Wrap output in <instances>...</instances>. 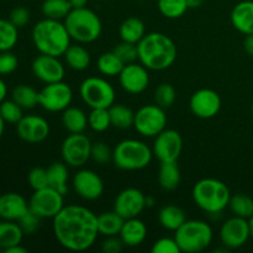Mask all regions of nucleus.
Returning <instances> with one entry per match:
<instances>
[{
	"label": "nucleus",
	"mask_w": 253,
	"mask_h": 253,
	"mask_svg": "<svg viewBox=\"0 0 253 253\" xmlns=\"http://www.w3.org/2000/svg\"><path fill=\"white\" fill-rule=\"evenodd\" d=\"M230 20L232 26L241 34H253V0H244L235 5Z\"/></svg>",
	"instance_id": "nucleus-23"
},
{
	"label": "nucleus",
	"mask_w": 253,
	"mask_h": 253,
	"mask_svg": "<svg viewBox=\"0 0 253 253\" xmlns=\"http://www.w3.org/2000/svg\"><path fill=\"white\" fill-rule=\"evenodd\" d=\"M229 208L236 216L245 217V219L253 216V199L242 193L231 195Z\"/></svg>",
	"instance_id": "nucleus-37"
},
{
	"label": "nucleus",
	"mask_w": 253,
	"mask_h": 253,
	"mask_svg": "<svg viewBox=\"0 0 253 253\" xmlns=\"http://www.w3.org/2000/svg\"><path fill=\"white\" fill-rule=\"evenodd\" d=\"M31 69L34 76L44 84L63 81L66 74V69L63 63L59 61V57L42 53L34 59Z\"/></svg>",
	"instance_id": "nucleus-20"
},
{
	"label": "nucleus",
	"mask_w": 253,
	"mask_h": 253,
	"mask_svg": "<svg viewBox=\"0 0 253 253\" xmlns=\"http://www.w3.org/2000/svg\"><path fill=\"white\" fill-rule=\"evenodd\" d=\"M12 100L16 101L24 110H30L39 105V91L26 84H20L11 93Z\"/></svg>",
	"instance_id": "nucleus-34"
},
{
	"label": "nucleus",
	"mask_w": 253,
	"mask_h": 253,
	"mask_svg": "<svg viewBox=\"0 0 253 253\" xmlns=\"http://www.w3.org/2000/svg\"><path fill=\"white\" fill-rule=\"evenodd\" d=\"M119 34H120L121 41L137 44L146 35L145 24H143L142 20L138 19V17H127V19L124 20L123 24L120 25Z\"/></svg>",
	"instance_id": "nucleus-28"
},
{
	"label": "nucleus",
	"mask_w": 253,
	"mask_h": 253,
	"mask_svg": "<svg viewBox=\"0 0 253 253\" xmlns=\"http://www.w3.org/2000/svg\"><path fill=\"white\" fill-rule=\"evenodd\" d=\"M152 253H180V249L178 246L174 237H161L153 244Z\"/></svg>",
	"instance_id": "nucleus-47"
},
{
	"label": "nucleus",
	"mask_w": 253,
	"mask_h": 253,
	"mask_svg": "<svg viewBox=\"0 0 253 253\" xmlns=\"http://www.w3.org/2000/svg\"><path fill=\"white\" fill-rule=\"evenodd\" d=\"M81 98L90 109H109L115 103V89L110 82L101 77H88L79 88Z\"/></svg>",
	"instance_id": "nucleus-8"
},
{
	"label": "nucleus",
	"mask_w": 253,
	"mask_h": 253,
	"mask_svg": "<svg viewBox=\"0 0 253 253\" xmlns=\"http://www.w3.org/2000/svg\"><path fill=\"white\" fill-rule=\"evenodd\" d=\"M180 169L177 162L161 163L160 172H158V183L160 187L166 192H172L179 187L180 183Z\"/></svg>",
	"instance_id": "nucleus-30"
},
{
	"label": "nucleus",
	"mask_w": 253,
	"mask_h": 253,
	"mask_svg": "<svg viewBox=\"0 0 253 253\" xmlns=\"http://www.w3.org/2000/svg\"><path fill=\"white\" fill-rule=\"evenodd\" d=\"M47 177H48V187L54 188L63 195L68 192L69 170L68 166L64 162H53L47 168Z\"/></svg>",
	"instance_id": "nucleus-29"
},
{
	"label": "nucleus",
	"mask_w": 253,
	"mask_h": 253,
	"mask_svg": "<svg viewBox=\"0 0 253 253\" xmlns=\"http://www.w3.org/2000/svg\"><path fill=\"white\" fill-rule=\"evenodd\" d=\"M124 244L120 237L109 236L101 244V250L105 253H119L123 250Z\"/></svg>",
	"instance_id": "nucleus-49"
},
{
	"label": "nucleus",
	"mask_w": 253,
	"mask_h": 253,
	"mask_svg": "<svg viewBox=\"0 0 253 253\" xmlns=\"http://www.w3.org/2000/svg\"><path fill=\"white\" fill-rule=\"evenodd\" d=\"M125 219L118 214L115 210L113 211H104L98 215V229L99 234L103 236H119Z\"/></svg>",
	"instance_id": "nucleus-31"
},
{
	"label": "nucleus",
	"mask_w": 253,
	"mask_h": 253,
	"mask_svg": "<svg viewBox=\"0 0 253 253\" xmlns=\"http://www.w3.org/2000/svg\"><path fill=\"white\" fill-rule=\"evenodd\" d=\"M189 108L193 115L199 119H212L221 109V98L212 89L203 88L190 96Z\"/></svg>",
	"instance_id": "nucleus-16"
},
{
	"label": "nucleus",
	"mask_w": 253,
	"mask_h": 253,
	"mask_svg": "<svg viewBox=\"0 0 253 253\" xmlns=\"http://www.w3.org/2000/svg\"><path fill=\"white\" fill-rule=\"evenodd\" d=\"M109 114H110L111 126L119 128V130H126V128L132 127L133 123H135V113L124 104L114 103L109 108Z\"/></svg>",
	"instance_id": "nucleus-32"
},
{
	"label": "nucleus",
	"mask_w": 253,
	"mask_h": 253,
	"mask_svg": "<svg viewBox=\"0 0 253 253\" xmlns=\"http://www.w3.org/2000/svg\"><path fill=\"white\" fill-rule=\"evenodd\" d=\"M19 41V29L9 19H0V52L11 51Z\"/></svg>",
	"instance_id": "nucleus-35"
},
{
	"label": "nucleus",
	"mask_w": 253,
	"mask_h": 253,
	"mask_svg": "<svg viewBox=\"0 0 253 253\" xmlns=\"http://www.w3.org/2000/svg\"><path fill=\"white\" fill-rule=\"evenodd\" d=\"M157 6L161 14L170 20L179 19L189 9L187 0H158Z\"/></svg>",
	"instance_id": "nucleus-38"
},
{
	"label": "nucleus",
	"mask_w": 253,
	"mask_h": 253,
	"mask_svg": "<svg viewBox=\"0 0 253 253\" xmlns=\"http://www.w3.org/2000/svg\"><path fill=\"white\" fill-rule=\"evenodd\" d=\"M30 210L29 203L19 193H5L0 195V219L19 221Z\"/></svg>",
	"instance_id": "nucleus-21"
},
{
	"label": "nucleus",
	"mask_w": 253,
	"mask_h": 253,
	"mask_svg": "<svg viewBox=\"0 0 253 253\" xmlns=\"http://www.w3.org/2000/svg\"><path fill=\"white\" fill-rule=\"evenodd\" d=\"M244 48L249 56L253 57V34L246 35L244 41Z\"/></svg>",
	"instance_id": "nucleus-50"
},
{
	"label": "nucleus",
	"mask_w": 253,
	"mask_h": 253,
	"mask_svg": "<svg viewBox=\"0 0 253 253\" xmlns=\"http://www.w3.org/2000/svg\"><path fill=\"white\" fill-rule=\"evenodd\" d=\"M24 235V231L17 221H0V250L5 252L10 247L20 245Z\"/></svg>",
	"instance_id": "nucleus-27"
},
{
	"label": "nucleus",
	"mask_w": 253,
	"mask_h": 253,
	"mask_svg": "<svg viewBox=\"0 0 253 253\" xmlns=\"http://www.w3.org/2000/svg\"><path fill=\"white\" fill-rule=\"evenodd\" d=\"M72 9L69 0H43L42 2V14L48 19L64 20Z\"/></svg>",
	"instance_id": "nucleus-36"
},
{
	"label": "nucleus",
	"mask_w": 253,
	"mask_h": 253,
	"mask_svg": "<svg viewBox=\"0 0 253 253\" xmlns=\"http://www.w3.org/2000/svg\"><path fill=\"white\" fill-rule=\"evenodd\" d=\"M174 239L180 252L198 253L211 245L214 239L212 227L203 220H187L174 231Z\"/></svg>",
	"instance_id": "nucleus-7"
},
{
	"label": "nucleus",
	"mask_w": 253,
	"mask_h": 253,
	"mask_svg": "<svg viewBox=\"0 0 253 253\" xmlns=\"http://www.w3.org/2000/svg\"><path fill=\"white\" fill-rule=\"evenodd\" d=\"M167 125L165 109L157 104H150L138 109L135 113L133 127L143 137H156Z\"/></svg>",
	"instance_id": "nucleus-9"
},
{
	"label": "nucleus",
	"mask_w": 253,
	"mask_h": 253,
	"mask_svg": "<svg viewBox=\"0 0 253 253\" xmlns=\"http://www.w3.org/2000/svg\"><path fill=\"white\" fill-rule=\"evenodd\" d=\"M96 67H98V71L103 76L119 77V74L121 73L123 68L125 67V63L119 58V56L115 52L110 51L104 52L103 54H100L98 62H96Z\"/></svg>",
	"instance_id": "nucleus-33"
},
{
	"label": "nucleus",
	"mask_w": 253,
	"mask_h": 253,
	"mask_svg": "<svg viewBox=\"0 0 253 253\" xmlns=\"http://www.w3.org/2000/svg\"><path fill=\"white\" fill-rule=\"evenodd\" d=\"M64 207V195L52 187L34 190L29 202L30 210L41 219H53Z\"/></svg>",
	"instance_id": "nucleus-11"
},
{
	"label": "nucleus",
	"mask_w": 253,
	"mask_h": 253,
	"mask_svg": "<svg viewBox=\"0 0 253 253\" xmlns=\"http://www.w3.org/2000/svg\"><path fill=\"white\" fill-rule=\"evenodd\" d=\"M219 236L225 249H240L251 239L249 219L236 216V215L234 217H230L220 227Z\"/></svg>",
	"instance_id": "nucleus-14"
},
{
	"label": "nucleus",
	"mask_w": 253,
	"mask_h": 253,
	"mask_svg": "<svg viewBox=\"0 0 253 253\" xmlns=\"http://www.w3.org/2000/svg\"><path fill=\"white\" fill-rule=\"evenodd\" d=\"M192 197L199 209L210 215H216L229 207L231 192L221 180L204 178L195 183Z\"/></svg>",
	"instance_id": "nucleus-4"
},
{
	"label": "nucleus",
	"mask_w": 253,
	"mask_h": 253,
	"mask_svg": "<svg viewBox=\"0 0 253 253\" xmlns=\"http://www.w3.org/2000/svg\"><path fill=\"white\" fill-rule=\"evenodd\" d=\"M158 221L163 229L168 231H175L187 221V214L182 208L177 205H165L158 212Z\"/></svg>",
	"instance_id": "nucleus-25"
},
{
	"label": "nucleus",
	"mask_w": 253,
	"mask_h": 253,
	"mask_svg": "<svg viewBox=\"0 0 253 253\" xmlns=\"http://www.w3.org/2000/svg\"><path fill=\"white\" fill-rule=\"evenodd\" d=\"M24 109L11 99V100H6L5 99L1 104H0V115L4 119L5 123L7 124H15L16 125L24 116Z\"/></svg>",
	"instance_id": "nucleus-41"
},
{
	"label": "nucleus",
	"mask_w": 253,
	"mask_h": 253,
	"mask_svg": "<svg viewBox=\"0 0 253 253\" xmlns=\"http://www.w3.org/2000/svg\"><path fill=\"white\" fill-rule=\"evenodd\" d=\"M63 57L67 66L71 69H73V71H85L90 66V53H89V51L85 47L82 46V43L71 44L67 48V51L64 52Z\"/></svg>",
	"instance_id": "nucleus-26"
},
{
	"label": "nucleus",
	"mask_w": 253,
	"mask_h": 253,
	"mask_svg": "<svg viewBox=\"0 0 253 253\" xmlns=\"http://www.w3.org/2000/svg\"><path fill=\"white\" fill-rule=\"evenodd\" d=\"M52 220L54 237L68 251H86L100 235L98 215L83 205H67Z\"/></svg>",
	"instance_id": "nucleus-1"
},
{
	"label": "nucleus",
	"mask_w": 253,
	"mask_h": 253,
	"mask_svg": "<svg viewBox=\"0 0 253 253\" xmlns=\"http://www.w3.org/2000/svg\"><path fill=\"white\" fill-rule=\"evenodd\" d=\"M72 7L73 9H78V7H85L88 4V0H69Z\"/></svg>",
	"instance_id": "nucleus-53"
},
{
	"label": "nucleus",
	"mask_w": 253,
	"mask_h": 253,
	"mask_svg": "<svg viewBox=\"0 0 253 253\" xmlns=\"http://www.w3.org/2000/svg\"><path fill=\"white\" fill-rule=\"evenodd\" d=\"M93 142L86 135L71 133L64 138L61 147L62 160L68 167L81 168L90 160Z\"/></svg>",
	"instance_id": "nucleus-10"
},
{
	"label": "nucleus",
	"mask_w": 253,
	"mask_h": 253,
	"mask_svg": "<svg viewBox=\"0 0 253 253\" xmlns=\"http://www.w3.org/2000/svg\"><path fill=\"white\" fill-rule=\"evenodd\" d=\"M152 158V148L136 138L120 141L113 150L114 165L121 170H141L150 165Z\"/></svg>",
	"instance_id": "nucleus-6"
},
{
	"label": "nucleus",
	"mask_w": 253,
	"mask_h": 253,
	"mask_svg": "<svg viewBox=\"0 0 253 253\" xmlns=\"http://www.w3.org/2000/svg\"><path fill=\"white\" fill-rule=\"evenodd\" d=\"M7 95V85L1 78H0V104L6 99Z\"/></svg>",
	"instance_id": "nucleus-51"
},
{
	"label": "nucleus",
	"mask_w": 253,
	"mask_h": 253,
	"mask_svg": "<svg viewBox=\"0 0 253 253\" xmlns=\"http://www.w3.org/2000/svg\"><path fill=\"white\" fill-rule=\"evenodd\" d=\"M48 121L39 115H25L16 124V132L22 141L27 143H40L49 135Z\"/></svg>",
	"instance_id": "nucleus-18"
},
{
	"label": "nucleus",
	"mask_w": 253,
	"mask_h": 253,
	"mask_svg": "<svg viewBox=\"0 0 253 253\" xmlns=\"http://www.w3.org/2000/svg\"><path fill=\"white\" fill-rule=\"evenodd\" d=\"M69 36L64 22L44 17L36 22L32 29V42L37 51L42 54L61 57L71 46Z\"/></svg>",
	"instance_id": "nucleus-3"
},
{
	"label": "nucleus",
	"mask_w": 253,
	"mask_h": 253,
	"mask_svg": "<svg viewBox=\"0 0 253 253\" xmlns=\"http://www.w3.org/2000/svg\"><path fill=\"white\" fill-rule=\"evenodd\" d=\"M19 66V59L11 51L0 52V76L14 73Z\"/></svg>",
	"instance_id": "nucleus-45"
},
{
	"label": "nucleus",
	"mask_w": 253,
	"mask_h": 253,
	"mask_svg": "<svg viewBox=\"0 0 253 253\" xmlns=\"http://www.w3.org/2000/svg\"><path fill=\"white\" fill-rule=\"evenodd\" d=\"M251 109H252V113H253V101H252V105H251Z\"/></svg>",
	"instance_id": "nucleus-58"
},
{
	"label": "nucleus",
	"mask_w": 253,
	"mask_h": 253,
	"mask_svg": "<svg viewBox=\"0 0 253 253\" xmlns=\"http://www.w3.org/2000/svg\"><path fill=\"white\" fill-rule=\"evenodd\" d=\"M9 20L17 27V29H21V27L26 26L30 21V11L29 9H26L25 6H16L10 11Z\"/></svg>",
	"instance_id": "nucleus-48"
},
{
	"label": "nucleus",
	"mask_w": 253,
	"mask_h": 253,
	"mask_svg": "<svg viewBox=\"0 0 253 253\" xmlns=\"http://www.w3.org/2000/svg\"><path fill=\"white\" fill-rule=\"evenodd\" d=\"M138 61L148 71H165L177 59L174 41L162 32H150L137 43Z\"/></svg>",
	"instance_id": "nucleus-2"
},
{
	"label": "nucleus",
	"mask_w": 253,
	"mask_h": 253,
	"mask_svg": "<svg viewBox=\"0 0 253 253\" xmlns=\"http://www.w3.org/2000/svg\"><path fill=\"white\" fill-rule=\"evenodd\" d=\"M146 208V195L137 188L121 190L114 202V210L124 219L138 217Z\"/></svg>",
	"instance_id": "nucleus-17"
},
{
	"label": "nucleus",
	"mask_w": 253,
	"mask_h": 253,
	"mask_svg": "<svg viewBox=\"0 0 253 253\" xmlns=\"http://www.w3.org/2000/svg\"><path fill=\"white\" fill-rule=\"evenodd\" d=\"M27 182L29 185L34 190L43 189L48 187V177H47V169L41 167L32 168L27 175Z\"/></svg>",
	"instance_id": "nucleus-44"
},
{
	"label": "nucleus",
	"mask_w": 253,
	"mask_h": 253,
	"mask_svg": "<svg viewBox=\"0 0 253 253\" xmlns=\"http://www.w3.org/2000/svg\"><path fill=\"white\" fill-rule=\"evenodd\" d=\"M156 200L153 197H146V208H152L155 207Z\"/></svg>",
	"instance_id": "nucleus-55"
},
{
	"label": "nucleus",
	"mask_w": 253,
	"mask_h": 253,
	"mask_svg": "<svg viewBox=\"0 0 253 253\" xmlns=\"http://www.w3.org/2000/svg\"><path fill=\"white\" fill-rule=\"evenodd\" d=\"M249 222H250V231H251V239L253 240V216L250 217Z\"/></svg>",
	"instance_id": "nucleus-57"
},
{
	"label": "nucleus",
	"mask_w": 253,
	"mask_h": 253,
	"mask_svg": "<svg viewBox=\"0 0 253 253\" xmlns=\"http://www.w3.org/2000/svg\"><path fill=\"white\" fill-rule=\"evenodd\" d=\"M72 185L79 198L88 202L99 199L104 193V182L100 175L91 169H79L74 174Z\"/></svg>",
	"instance_id": "nucleus-15"
},
{
	"label": "nucleus",
	"mask_w": 253,
	"mask_h": 253,
	"mask_svg": "<svg viewBox=\"0 0 253 253\" xmlns=\"http://www.w3.org/2000/svg\"><path fill=\"white\" fill-rule=\"evenodd\" d=\"M4 130H5V121L4 119L1 118V115H0V140H1L2 135H4Z\"/></svg>",
	"instance_id": "nucleus-56"
},
{
	"label": "nucleus",
	"mask_w": 253,
	"mask_h": 253,
	"mask_svg": "<svg viewBox=\"0 0 253 253\" xmlns=\"http://www.w3.org/2000/svg\"><path fill=\"white\" fill-rule=\"evenodd\" d=\"M183 150V138L178 131L173 128H165L155 137L152 151L153 156L165 162H177Z\"/></svg>",
	"instance_id": "nucleus-13"
},
{
	"label": "nucleus",
	"mask_w": 253,
	"mask_h": 253,
	"mask_svg": "<svg viewBox=\"0 0 253 253\" xmlns=\"http://www.w3.org/2000/svg\"><path fill=\"white\" fill-rule=\"evenodd\" d=\"M119 82L126 93L141 94L150 84V73L143 64L133 62L125 64L121 73L119 74Z\"/></svg>",
	"instance_id": "nucleus-19"
},
{
	"label": "nucleus",
	"mask_w": 253,
	"mask_h": 253,
	"mask_svg": "<svg viewBox=\"0 0 253 253\" xmlns=\"http://www.w3.org/2000/svg\"><path fill=\"white\" fill-rule=\"evenodd\" d=\"M90 160H93L98 165H105L113 161V151L105 142H101V141L94 142L91 145Z\"/></svg>",
	"instance_id": "nucleus-43"
},
{
	"label": "nucleus",
	"mask_w": 253,
	"mask_h": 253,
	"mask_svg": "<svg viewBox=\"0 0 253 253\" xmlns=\"http://www.w3.org/2000/svg\"><path fill=\"white\" fill-rule=\"evenodd\" d=\"M6 253H27V250L25 249V247L21 246V244L20 245H16V246H12L10 247V249H7Z\"/></svg>",
	"instance_id": "nucleus-52"
},
{
	"label": "nucleus",
	"mask_w": 253,
	"mask_h": 253,
	"mask_svg": "<svg viewBox=\"0 0 253 253\" xmlns=\"http://www.w3.org/2000/svg\"><path fill=\"white\" fill-rule=\"evenodd\" d=\"M114 52L118 54L119 58L125 64L133 63V62H136L138 59L137 44L135 43L121 41L120 43L116 44V47L114 48Z\"/></svg>",
	"instance_id": "nucleus-42"
},
{
	"label": "nucleus",
	"mask_w": 253,
	"mask_h": 253,
	"mask_svg": "<svg viewBox=\"0 0 253 253\" xmlns=\"http://www.w3.org/2000/svg\"><path fill=\"white\" fill-rule=\"evenodd\" d=\"M177 90L169 83H162L155 90V103L163 109H168L175 103Z\"/></svg>",
	"instance_id": "nucleus-40"
},
{
	"label": "nucleus",
	"mask_w": 253,
	"mask_h": 253,
	"mask_svg": "<svg viewBox=\"0 0 253 253\" xmlns=\"http://www.w3.org/2000/svg\"><path fill=\"white\" fill-rule=\"evenodd\" d=\"M73 90L63 81L46 84L39 91V105L49 113H59L71 106Z\"/></svg>",
	"instance_id": "nucleus-12"
},
{
	"label": "nucleus",
	"mask_w": 253,
	"mask_h": 253,
	"mask_svg": "<svg viewBox=\"0 0 253 253\" xmlns=\"http://www.w3.org/2000/svg\"><path fill=\"white\" fill-rule=\"evenodd\" d=\"M41 217L39 215L35 214L34 211L29 210L21 219L19 220V225L20 227L22 229L24 234L27 235H32L40 229V225H41Z\"/></svg>",
	"instance_id": "nucleus-46"
},
{
	"label": "nucleus",
	"mask_w": 253,
	"mask_h": 253,
	"mask_svg": "<svg viewBox=\"0 0 253 253\" xmlns=\"http://www.w3.org/2000/svg\"><path fill=\"white\" fill-rule=\"evenodd\" d=\"M187 4L189 9H195L203 4V0H187Z\"/></svg>",
	"instance_id": "nucleus-54"
},
{
	"label": "nucleus",
	"mask_w": 253,
	"mask_h": 253,
	"mask_svg": "<svg viewBox=\"0 0 253 253\" xmlns=\"http://www.w3.org/2000/svg\"><path fill=\"white\" fill-rule=\"evenodd\" d=\"M119 237L123 241L124 246L137 247L147 237V226L138 217L126 219L124 222Z\"/></svg>",
	"instance_id": "nucleus-22"
},
{
	"label": "nucleus",
	"mask_w": 253,
	"mask_h": 253,
	"mask_svg": "<svg viewBox=\"0 0 253 253\" xmlns=\"http://www.w3.org/2000/svg\"><path fill=\"white\" fill-rule=\"evenodd\" d=\"M88 126L95 132H104V131L108 130L111 126L109 109H91L88 115Z\"/></svg>",
	"instance_id": "nucleus-39"
},
{
	"label": "nucleus",
	"mask_w": 253,
	"mask_h": 253,
	"mask_svg": "<svg viewBox=\"0 0 253 253\" xmlns=\"http://www.w3.org/2000/svg\"><path fill=\"white\" fill-rule=\"evenodd\" d=\"M63 22L71 39L82 44L96 41L103 31L101 20L86 6L72 9Z\"/></svg>",
	"instance_id": "nucleus-5"
},
{
	"label": "nucleus",
	"mask_w": 253,
	"mask_h": 253,
	"mask_svg": "<svg viewBox=\"0 0 253 253\" xmlns=\"http://www.w3.org/2000/svg\"><path fill=\"white\" fill-rule=\"evenodd\" d=\"M62 125L69 133H82L88 127V115L77 106L62 111Z\"/></svg>",
	"instance_id": "nucleus-24"
}]
</instances>
